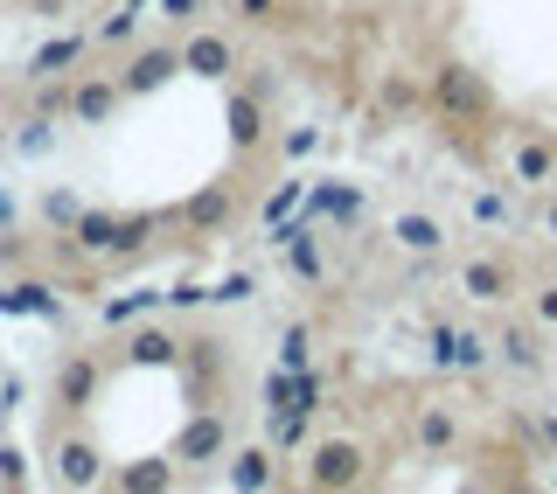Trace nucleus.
Returning <instances> with one entry per match:
<instances>
[{
    "label": "nucleus",
    "instance_id": "1",
    "mask_svg": "<svg viewBox=\"0 0 557 494\" xmlns=\"http://www.w3.org/2000/svg\"><path fill=\"white\" fill-rule=\"evenodd\" d=\"M432 98H440V112H453V119H481L487 112V91H481V77L467 63H446L440 77H432Z\"/></svg>",
    "mask_w": 557,
    "mask_h": 494
},
{
    "label": "nucleus",
    "instance_id": "2",
    "mask_svg": "<svg viewBox=\"0 0 557 494\" xmlns=\"http://www.w3.org/2000/svg\"><path fill=\"white\" fill-rule=\"evenodd\" d=\"M307 473H313V487H356L362 481V453L348 446V439H327V446L307 460Z\"/></svg>",
    "mask_w": 557,
    "mask_h": 494
},
{
    "label": "nucleus",
    "instance_id": "3",
    "mask_svg": "<svg viewBox=\"0 0 557 494\" xmlns=\"http://www.w3.org/2000/svg\"><path fill=\"white\" fill-rule=\"evenodd\" d=\"M77 237L91 244V251H126V244L147 237V223H112V217H84L77 223Z\"/></svg>",
    "mask_w": 557,
    "mask_h": 494
},
{
    "label": "nucleus",
    "instance_id": "4",
    "mask_svg": "<svg viewBox=\"0 0 557 494\" xmlns=\"http://www.w3.org/2000/svg\"><path fill=\"white\" fill-rule=\"evenodd\" d=\"M182 63L196 70V77H223V70H231V42H216V35H196Z\"/></svg>",
    "mask_w": 557,
    "mask_h": 494
},
{
    "label": "nucleus",
    "instance_id": "5",
    "mask_svg": "<svg viewBox=\"0 0 557 494\" xmlns=\"http://www.w3.org/2000/svg\"><path fill=\"white\" fill-rule=\"evenodd\" d=\"M397 244H405V251H440V223L432 217H397Z\"/></svg>",
    "mask_w": 557,
    "mask_h": 494
},
{
    "label": "nucleus",
    "instance_id": "6",
    "mask_svg": "<svg viewBox=\"0 0 557 494\" xmlns=\"http://www.w3.org/2000/svg\"><path fill=\"white\" fill-rule=\"evenodd\" d=\"M182 453H188V460H209V453H223V418H202V425H188Z\"/></svg>",
    "mask_w": 557,
    "mask_h": 494
},
{
    "label": "nucleus",
    "instance_id": "7",
    "mask_svg": "<svg viewBox=\"0 0 557 494\" xmlns=\"http://www.w3.org/2000/svg\"><path fill=\"white\" fill-rule=\"evenodd\" d=\"M516 174H522V182H536V188H544L550 174H557V153H550V147H522V153H516Z\"/></svg>",
    "mask_w": 557,
    "mask_h": 494
},
{
    "label": "nucleus",
    "instance_id": "8",
    "mask_svg": "<svg viewBox=\"0 0 557 494\" xmlns=\"http://www.w3.org/2000/svg\"><path fill=\"white\" fill-rule=\"evenodd\" d=\"M168 70H174V57H168V49H147V57L133 63V77H126V84H133V91H147V84H161Z\"/></svg>",
    "mask_w": 557,
    "mask_h": 494
},
{
    "label": "nucleus",
    "instance_id": "9",
    "mask_svg": "<svg viewBox=\"0 0 557 494\" xmlns=\"http://www.w3.org/2000/svg\"><path fill=\"white\" fill-rule=\"evenodd\" d=\"M467 293H474V299H502V264H467Z\"/></svg>",
    "mask_w": 557,
    "mask_h": 494
},
{
    "label": "nucleus",
    "instance_id": "10",
    "mask_svg": "<svg viewBox=\"0 0 557 494\" xmlns=\"http://www.w3.org/2000/svg\"><path fill=\"white\" fill-rule=\"evenodd\" d=\"M188 217H196V223H223V217H231V196H223V188H202V196L188 202Z\"/></svg>",
    "mask_w": 557,
    "mask_h": 494
},
{
    "label": "nucleus",
    "instance_id": "11",
    "mask_svg": "<svg viewBox=\"0 0 557 494\" xmlns=\"http://www.w3.org/2000/svg\"><path fill=\"white\" fill-rule=\"evenodd\" d=\"M231 481H237V487H265V481H272V460H265V453H244Z\"/></svg>",
    "mask_w": 557,
    "mask_h": 494
},
{
    "label": "nucleus",
    "instance_id": "12",
    "mask_svg": "<svg viewBox=\"0 0 557 494\" xmlns=\"http://www.w3.org/2000/svg\"><path fill=\"white\" fill-rule=\"evenodd\" d=\"M63 481H98V460H91V446H70V453H63Z\"/></svg>",
    "mask_w": 557,
    "mask_h": 494
},
{
    "label": "nucleus",
    "instance_id": "13",
    "mask_svg": "<svg viewBox=\"0 0 557 494\" xmlns=\"http://www.w3.org/2000/svg\"><path fill=\"white\" fill-rule=\"evenodd\" d=\"M77 112H84V119H104V112H112V91H104V84H91V91H77Z\"/></svg>",
    "mask_w": 557,
    "mask_h": 494
},
{
    "label": "nucleus",
    "instance_id": "14",
    "mask_svg": "<svg viewBox=\"0 0 557 494\" xmlns=\"http://www.w3.org/2000/svg\"><path fill=\"white\" fill-rule=\"evenodd\" d=\"M70 57H77V35H63V42H49L42 57H35V70H57V63H70Z\"/></svg>",
    "mask_w": 557,
    "mask_h": 494
},
{
    "label": "nucleus",
    "instance_id": "15",
    "mask_svg": "<svg viewBox=\"0 0 557 494\" xmlns=\"http://www.w3.org/2000/svg\"><path fill=\"white\" fill-rule=\"evenodd\" d=\"M168 348H174V342H168V334H139V342H133V356H139V362H161V356H168Z\"/></svg>",
    "mask_w": 557,
    "mask_h": 494
},
{
    "label": "nucleus",
    "instance_id": "16",
    "mask_svg": "<svg viewBox=\"0 0 557 494\" xmlns=\"http://www.w3.org/2000/svg\"><path fill=\"white\" fill-rule=\"evenodd\" d=\"M231 119H237V139H244V147H251V139H258V112H251V104H237Z\"/></svg>",
    "mask_w": 557,
    "mask_h": 494
},
{
    "label": "nucleus",
    "instance_id": "17",
    "mask_svg": "<svg viewBox=\"0 0 557 494\" xmlns=\"http://www.w3.org/2000/svg\"><path fill=\"white\" fill-rule=\"evenodd\" d=\"M321 209H327V217H348V209H356V196H348V188H327Z\"/></svg>",
    "mask_w": 557,
    "mask_h": 494
},
{
    "label": "nucleus",
    "instance_id": "18",
    "mask_svg": "<svg viewBox=\"0 0 557 494\" xmlns=\"http://www.w3.org/2000/svg\"><path fill=\"white\" fill-rule=\"evenodd\" d=\"M286 369H307V334H300V328L286 334Z\"/></svg>",
    "mask_w": 557,
    "mask_h": 494
},
{
    "label": "nucleus",
    "instance_id": "19",
    "mask_svg": "<svg viewBox=\"0 0 557 494\" xmlns=\"http://www.w3.org/2000/svg\"><path fill=\"white\" fill-rule=\"evenodd\" d=\"M509 362H522V369L536 362V342H530V334H509Z\"/></svg>",
    "mask_w": 557,
    "mask_h": 494
},
{
    "label": "nucleus",
    "instance_id": "20",
    "mask_svg": "<svg viewBox=\"0 0 557 494\" xmlns=\"http://www.w3.org/2000/svg\"><path fill=\"white\" fill-rule=\"evenodd\" d=\"M126 481H133V487H168V467H133Z\"/></svg>",
    "mask_w": 557,
    "mask_h": 494
},
{
    "label": "nucleus",
    "instance_id": "21",
    "mask_svg": "<svg viewBox=\"0 0 557 494\" xmlns=\"http://www.w3.org/2000/svg\"><path fill=\"white\" fill-rule=\"evenodd\" d=\"M425 439H432V446H446V439H453V418L432 411V418H425Z\"/></svg>",
    "mask_w": 557,
    "mask_h": 494
},
{
    "label": "nucleus",
    "instance_id": "22",
    "mask_svg": "<svg viewBox=\"0 0 557 494\" xmlns=\"http://www.w3.org/2000/svg\"><path fill=\"white\" fill-rule=\"evenodd\" d=\"M272 8H278V0H237L244 22H272Z\"/></svg>",
    "mask_w": 557,
    "mask_h": 494
},
{
    "label": "nucleus",
    "instance_id": "23",
    "mask_svg": "<svg viewBox=\"0 0 557 494\" xmlns=\"http://www.w3.org/2000/svg\"><path fill=\"white\" fill-rule=\"evenodd\" d=\"M293 202H300V182H286V188H278V196H272V209H265V217H286V209Z\"/></svg>",
    "mask_w": 557,
    "mask_h": 494
},
{
    "label": "nucleus",
    "instance_id": "24",
    "mask_svg": "<svg viewBox=\"0 0 557 494\" xmlns=\"http://www.w3.org/2000/svg\"><path fill=\"white\" fill-rule=\"evenodd\" d=\"M474 223H502V202L495 196H474Z\"/></svg>",
    "mask_w": 557,
    "mask_h": 494
},
{
    "label": "nucleus",
    "instance_id": "25",
    "mask_svg": "<svg viewBox=\"0 0 557 494\" xmlns=\"http://www.w3.org/2000/svg\"><path fill=\"white\" fill-rule=\"evenodd\" d=\"M536 307H544V321H557V286H550V293H536Z\"/></svg>",
    "mask_w": 557,
    "mask_h": 494
}]
</instances>
